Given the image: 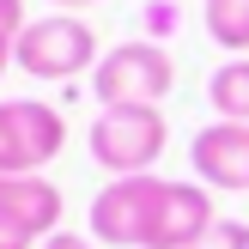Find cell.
<instances>
[{
    "label": "cell",
    "mask_w": 249,
    "mask_h": 249,
    "mask_svg": "<svg viewBox=\"0 0 249 249\" xmlns=\"http://www.w3.org/2000/svg\"><path fill=\"white\" fill-rule=\"evenodd\" d=\"M67 146V122L43 97H6L0 104V177H36Z\"/></svg>",
    "instance_id": "4"
},
{
    "label": "cell",
    "mask_w": 249,
    "mask_h": 249,
    "mask_svg": "<svg viewBox=\"0 0 249 249\" xmlns=\"http://www.w3.org/2000/svg\"><path fill=\"white\" fill-rule=\"evenodd\" d=\"M61 12H79V6H97V0H55Z\"/></svg>",
    "instance_id": "15"
},
{
    "label": "cell",
    "mask_w": 249,
    "mask_h": 249,
    "mask_svg": "<svg viewBox=\"0 0 249 249\" xmlns=\"http://www.w3.org/2000/svg\"><path fill=\"white\" fill-rule=\"evenodd\" d=\"M0 249H31V237H24V231H12V225H0Z\"/></svg>",
    "instance_id": "13"
},
{
    "label": "cell",
    "mask_w": 249,
    "mask_h": 249,
    "mask_svg": "<svg viewBox=\"0 0 249 249\" xmlns=\"http://www.w3.org/2000/svg\"><path fill=\"white\" fill-rule=\"evenodd\" d=\"M158 195H164V177H116L97 189L91 213H85V225H91L97 243L109 249H146L152 237V213H158Z\"/></svg>",
    "instance_id": "5"
},
{
    "label": "cell",
    "mask_w": 249,
    "mask_h": 249,
    "mask_svg": "<svg viewBox=\"0 0 249 249\" xmlns=\"http://www.w3.org/2000/svg\"><path fill=\"white\" fill-rule=\"evenodd\" d=\"M0 225L24 231V237H55L61 231V189L36 170V177H0Z\"/></svg>",
    "instance_id": "8"
},
{
    "label": "cell",
    "mask_w": 249,
    "mask_h": 249,
    "mask_svg": "<svg viewBox=\"0 0 249 249\" xmlns=\"http://www.w3.org/2000/svg\"><path fill=\"white\" fill-rule=\"evenodd\" d=\"M189 249H249V225L243 219H219V225L207 231L201 243H189Z\"/></svg>",
    "instance_id": "11"
},
{
    "label": "cell",
    "mask_w": 249,
    "mask_h": 249,
    "mask_svg": "<svg viewBox=\"0 0 249 249\" xmlns=\"http://www.w3.org/2000/svg\"><path fill=\"white\" fill-rule=\"evenodd\" d=\"M207 36L231 55H249V0H201Z\"/></svg>",
    "instance_id": "10"
},
{
    "label": "cell",
    "mask_w": 249,
    "mask_h": 249,
    "mask_svg": "<svg viewBox=\"0 0 249 249\" xmlns=\"http://www.w3.org/2000/svg\"><path fill=\"white\" fill-rule=\"evenodd\" d=\"M97 31L79 18V12H49V18H31L12 43V67L31 73V79H73V73L97 67Z\"/></svg>",
    "instance_id": "2"
},
{
    "label": "cell",
    "mask_w": 249,
    "mask_h": 249,
    "mask_svg": "<svg viewBox=\"0 0 249 249\" xmlns=\"http://www.w3.org/2000/svg\"><path fill=\"white\" fill-rule=\"evenodd\" d=\"M213 225H219V213H213V189H207V182H164L146 249H189Z\"/></svg>",
    "instance_id": "7"
},
{
    "label": "cell",
    "mask_w": 249,
    "mask_h": 249,
    "mask_svg": "<svg viewBox=\"0 0 249 249\" xmlns=\"http://www.w3.org/2000/svg\"><path fill=\"white\" fill-rule=\"evenodd\" d=\"M170 85H177V61H170L164 43H152V36H134V43H116L104 61L91 67V91L104 109L116 104H164Z\"/></svg>",
    "instance_id": "3"
},
{
    "label": "cell",
    "mask_w": 249,
    "mask_h": 249,
    "mask_svg": "<svg viewBox=\"0 0 249 249\" xmlns=\"http://www.w3.org/2000/svg\"><path fill=\"white\" fill-rule=\"evenodd\" d=\"M43 249H97V237H79V231H55V237H43Z\"/></svg>",
    "instance_id": "12"
},
{
    "label": "cell",
    "mask_w": 249,
    "mask_h": 249,
    "mask_svg": "<svg viewBox=\"0 0 249 249\" xmlns=\"http://www.w3.org/2000/svg\"><path fill=\"white\" fill-rule=\"evenodd\" d=\"M207 104L219 122H249V55H231L207 79Z\"/></svg>",
    "instance_id": "9"
},
{
    "label": "cell",
    "mask_w": 249,
    "mask_h": 249,
    "mask_svg": "<svg viewBox=\"0 0 249 249\" xmlns=\"http://www.w3.org/2000/svg\"><path fill=\"white\" fill-rule=\"evenodd\" d=\"M12 43H18V36H12V31H0V73L12 67Z\"/></svg>",
    "instance_id": "14"
},
{
    "label": "cell",
    "mask_w": 249,
    "mask_h": 249,
    "mask_svg": "<svg viewBox=\"0 0 249 249\" xmlns=\"http://www.w3.org/2000/svg\"><path fill=\"white\" fill-rule=\"evenodd\" d=\"M189 164L207 189L243 195L249 189V122H207L189 140Z\"/></svg>",
    "instance_id": "6"
},
{
    "label": "cell",
    "mask_w": 249,
    "mask_h": 249,
    "mask_svg": "<svg viewBox=\"0 0 249 249\" xmlns=\"http://www.w3.org/2000/svg\"><path fill=\"white\" fill-rule=\"evenodd\" d=\"M164 109L152 104H116V109H97L91 134H85V146H91V158L109 170V177H146V170L164 158Z\"/></svg>",
    "instance_id": "1"
}]
</instances>
